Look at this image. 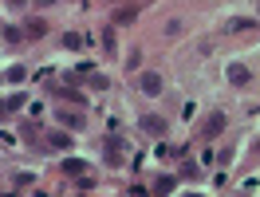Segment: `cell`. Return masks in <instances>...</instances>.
I'll return each instance as SVG.
<instances>
[{
	"label": "cell",
	"instance_id": "6da1fadb",
	"mask_svg": "<svg viewBox=\"0 0 260 197\" xmlns=\"http://www.w3.org/2000/svg\"><path fill=\"white\" fill-rule=\"evenodd\" d=\"M225 122H229L225 111H213V115L205 118V126H201V138H217V134L225 130Z\"/></svg>",
	"mask_w": 260,
	"mask_h": 197
},
{
	"label": "cell",
	"instance_id": "7a4b0ae2",
	"mask_svg": "<svg viewBox=\"0 0 260 197\" xmlns=\"http://www.w3.org/2000/svg\"><path fill=\"white\" fill-rule=\"evenodd\" d=\"M138 126H142L150 138H162V134H166V118H158V115H142V118H138Z\"/></svg>",
	"mask_w": 260,
	"mask_h": 197
},
{
	"label": "cell",
	"instance_id": "3957f363",
	"mask_svg": "<svg viewBox=\"0 0 260 197\" xmlns=\"http://www.w3.org/2000/svg\"><path fill=\"white\" fill-rule=\"evenodd\" d=\"M138 87H142L146 95H162V75H158V71H142V75H138Z\"/></svg>",
	"mask_w": 260,
	"mask_h": 197
},
{
	"label": "cell",
	"instance_id": "277c9868",
	"mask_svg": "<svg viewBox=\"0 0 260 197\" xmlns=\"http://www.w3.org/2000/svg\"><path fill=\"white\" fill-rule=\"evenodd\" d=\"M59 122L71 126V130H83V115H79V111H67V107H63V111H59Z\"/></svg>",
	"mask_w": 260,
	"mask_h": 197
},
{
	"label": "cell",
	"instance_id": "5b68a950",
	"mask_svg": "<svg viewBox=\"0 0 260 197\" xmlns=\"http://www.w3.org/2000/svg\"><path fill=\"white\" fill-rule=\"evenodd\" d=\"M229 79L237 83V87H244V83L252 79V71H248V67H241V63H233V67H229Z\"/></svg>",
	"mask_w": 260,
	"mask_h": 197
},
{
	"label": "cell",
	"instance_id": "8992f818",
	"mask_svg": "<svg viewBox=\"0 0 260 197\" xmlns=\"http://www.w3.org/2000/svg\"><path fill=\"white\" fill-rule=\"evenodd\" d=\"M48 146H55V150H67V146H71V138H67V134H59V130H51V134H48Z\"/></svg>",
	"mask_w": 260,
	"mask_h": 197
},
{
	"label": "cell",
	"instance_id": "52a82bcc",
	"mask_svg": "<svg viewBox=\"0 0 260 197\" xmlns=\"http://www.w3.org/2000/svg\"><path fill=\"white\" fill-rule=\"evenodd\" d=\"M83 170H87L83 158H67V162H63V174H83Z\"/></svg>",
	"mask_w": 260,
	"mask_h": 197
},
{
	"label": "cell",
	"instance_id": "ba28073f",
	"mask_svg": "<svg viewBox=\"0 0 260 197\" xmlns=\"http://www.w3.org/2000/svg\"><path fill=\"white\" fill-rule=\"evenodd\" d=\"M244 28H256V20H229L225 32H244Z\"/></svg>",
	"mask_w": 260,
	"mask_h": 197
},
{
	"label": "cell",
	"instance_id": "9c48e42d",
	"mask_svg": "<svg viewBox=\"0 0 260 197\" xmlns=\"http://www.w3.org/2000/svg\"><path fill=\"white\" fill-rule=\"evenodd\" d=\"M83 44H87V36H79V32L63 36V48H83Z\"/></svg>",
	"mask_w": 260,
	"mask_h": 197
},
{
	"label": "cell",
	"instance_id": "30bf717a",
	"mask_svg": "<svg viewBox=\"0 0 260 197\" xmlns=\"http://www.w3.org/2000/svg\"><path fill=\"white\" fill-rule=\"evenodd\" d=\"M134 16H138V8H118V12H114V20H118V24H130Z\"/></svg>",
	"mask_w": 260,
	"mask_h": 197
},
{
	"label": "cell",
	"instance_id": "8fae6325",
	"mask_svg": "<svg viewBox=\"0 0 260 197\" xmlns=\"http://www.w3.org/2000/svg\"><path fill=\"white\" fill-rule=\"evenodd\" d=\"M24 32L32 36V40H40V36L48 32V28H44V20H32V24H28V28H24Z\"/></svg>",
	"mask_w": 260,
	"mask_h": 197
},
{
	"label": "cell",
	"instance_id": "7c38bea8",
	"mask_svg": "<svg viewBox=\"0 0 260 197\" xmlns=\"http://www.w3.org/2000/svg\"><path fill=\"white\" fill-rule=\"evenodd\" d=\"M20 40H24V32H20V28H4V44H12V48H16Z\"/></svg>",
	"mask_w": 260,
	"mask_h": 197
},
{
	"label": "cell",
	"instance_id": "4fadbf2b",
	"mask_svg": "<svg viewBox=\"0 0 260 197\" xmlns=\"http://www.w3.org/2000/svg\"><path fill=\"white\" fill-rule=\"evenodd\" d=\"M178 185V178H158V185H154V193H170Z\"/></svg>",
	"mask_w": 260,
	"mask_h": 197
},
{
	"label": "cell",
	"instance_id": "5bb4252c",
	"mask_svg": "<svg viewBox=\"0 0 260 197\" xmlns=\"http://www.w3.org/2000/svg\"><path fill=\"white\" fill-rule=\"evenodd\" d=\"M59 98H67V103H83L79 91H71V87H59Z\"/></svg>",
	"mask_w": 260,
	"mask_h": 197
},
{
	"label": "cell",
	"instance_id": "9a60e30c",
	"mask_svg": "<svg viewBox=\"0 0 260 197\" xmlns=\"http://www.w3.org/2000/svg\"><path fill=\"white\" fill-rule=\"evenodd\" d=\"M24 75H28L24 67H8V83H20V79H24Z\"/></svg>",
	"mask_w": 260,
	"mask_h": 197
},
{
	"label": "cell",
	"instance_id": "2e32d148",
	"mask_svg": "<svg viewBox=\"0 0 260 197\" xmlns=\"http://www.w3.org/2000/svg\"><path fill=\"white\" fill-rule=\"evenodd\" d=\"M103 48H107V51H114V32H111V28L103 32Z\"/></svg>",
	"mask_w": 260,
	"mask_h": 197
},
{
	"label": "cell",
	"instance_id": "e0dca14e",
	"mask_svg": "<svg viewBox=\"0 0 260 197\" xmlns=\"http://www.w3.org/2000/svg\"><path fill=\"white\" fill-rule=\"evenodd\" d=\"M24 4H28V0H12V8H24Z\"/></svg>",
	"mask_w": 260,
	"mask_h": 197
},
{
	"label": "cell",
	"instance_id": "ac0fdd59",
	"mask_svg": "<svg viewBox=\"0 0 260 197\" xmlns=\"http://www.w3.org/2000/svg\"><path fill=\"white\" fill-rule=\"evenodd\" d=\"M36 4H55V0H36Z\"/></svg>",
	"mask_w": 260,
	"mask_h": 197
}]
</instances>
